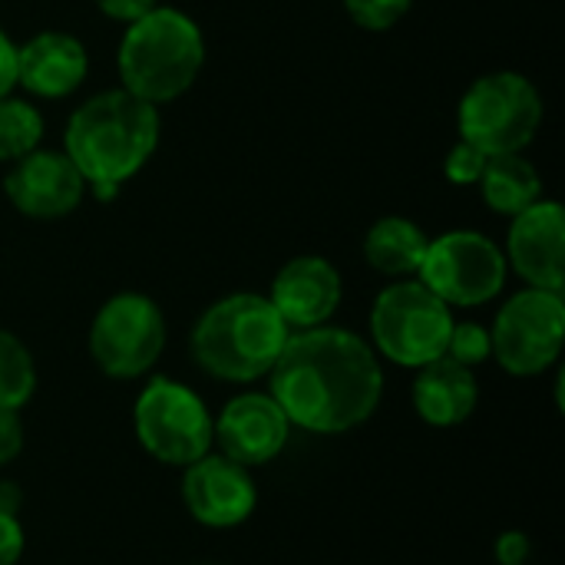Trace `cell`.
I'll return each mask as SVG.
<instances>
[{"mask_svg": "<svg viewBox=\"0 0 565 565\" xmlns=\"http://www.w3.org/2000/svg\"><path fill=\"white\" fill-rule=\"evenodd\" d=\"M3 195L20 215L36 222H56L83 205L86 179L66 152L33 149L30 156L10 162Z\"/></svg>", "mask_w": 565, "mask_h": 565, "instance_id": "4fadbf2b", "label": "cell"}, {"mask_svg": "<svg viewBox=\"0 0 565 565\" xmlns=\"http://www.w3.org/2000/svg\"><path fill=\"white\" fill-rule=\"evenodd\" d=\"M480 195L497 215H520L533 202L543 199V175L523 152H503L487 156L483 175H480Z\"/></svg>", "mask_w": 565, "mask_h": 565, "instance_id": "d6986e66", "label": "cell"}, {"mask_svg": "<svg viewBox=\"0 0 565 565\" xmlns=\"http://www.w3.org/2000/svg\"><path fill=\"white\" fill-rule=\"evenodd\" d=\"M510 268L503 248L473 228H454L430 238L417 281L447 308H483L507 288Z\"/></svg>", "mask_w": 565, "mask_h": 565, "instance_id": "30bf717a", "label": "cell"}, {"mask_svg": "<svg viewBox=\"0 0 565 565\" xmlns=\"http://www.w3.org/2000/svg\"><path fill=\"white\" fill-rule=\"evenodd\" d=\"M166 315L142 291L106 298L89 324V358L113 381L146 377L166 351Z\"/></svg>", "mask_w": 565, "mask_h": 565, "instance_id": "ba28073f", "label": "cell"}, {"mask_svg": "<svg viewBox=\"0 0 565 565\" xmlns=\"http://www.w3.org/2000/svg\"><path fill=\"white\" fill-rule=\"evenodd\" d=\"M507 268H513L526 288H565V212L556 199H540L510 218Z\"/></svg>", "mask_w": 565, "mask_h": 565, "instance_id": "5bb4252c", "label": "cell"}, {"mask_svg": "<svg viewBox=\"0 0 565 565\" xmlns=\"http://www.w3.org/2000/svg\"><path fill=\"white\" fill-rule=\"evenodd\" d=\"M93 3L99 7L103 17H109L116 23H132L159 7V0H93Z\"/></svg>", "mask_w": 565, "mask_h": 565, "instance_id": "83f0119b", "label": "cell"}, {"mask_svg": "<svg viewBox=\"0 0 565 565\" xmlns=\"http://www.w3.org/2000/svg\"><path fill=\"white\" fill-rule=\"evenodd\" d=\"M132 434L162 467L185 470L215 450V417L205 401L175 377H149L132 404Z\"/></svg>", "mask_w": 565, "mask_h": 565, "instance_id": "52a82bcc", "label": "cell"}, {"mask_svg": "<svg viewBox=\"0 0 565 565\" xmlns=\"http://www.w3.org/2000/svg\"><path fill=\"white\" fill-rule=\"evenodd\" d=\"M291 430V420L268 391H245L215 414V450L255 470L285 454Z\"/></svg>", "mask_w": 565, "mask_h": 565, "instance_id": "7c38bea8", "label": "cell"}, {"mask_svg": "<svg viewBox=\"0 0 565 565\" xmlns=\"http://www.w3.org/2000/svg\"><path fill=\"white\" fill-rule=\"evenodd\" d=\"M411 404L427 427H437V430L460 427L473 417L480 404L477 371L450 358H437L417 367V377L411 384Z\"/></svg>", "mask_w": 565, "mask_h": 565, "instance_id": "e0dca14e", "label": "cell"}, {"mask_svg": "<svg viewBox=\"0 0 565 565\" xmlns=\"http://www.w3.org/2000/svg\"><path fill=\"white\" fill-rule=\"evenodd\" d=\"M291 331L268 295L235 291L212 301L189 334L192 364L222 384L265 381L281 358Z\"/></svg>", "mask_w": 565, "mask_h": 565, "instance_id": "3957f363", "label": "cell"}, {"mask_svg": "<svg viewBox=\"0 0 565 565\" xmlns=\"http://www.w3.org/2000/svg\"><path fill=\"white\" fill-rule=\"evenodd\" d=\"M182 507L205 530H235L252 520L258 487L252 470L209 450L182 470Z\"/></svg>", "mask_w": 565, "mask_h": 565, "instance_id": "8fae6325", "label": "cell"}, {"mask_svg": "<svg viewBox=\"0 0 565 565\" xmlns=\"http://www.w3.org/2000/svg\"><path fill=\"white\" fill-rule=\"evenodd\" d=\"M26 550V533L20 516L0 513V565H17Z\"/></svg>", "mask_w": 565, "mask_h": 565, "instance_id": "4316f807", "label": "cell"}, {"mask_svg": "<svg viewBox=\"0 0 565 565\" xmlns=\"http://www.w3.org/2000/svg\"><path fill=\"white\" fill-rule=\"evenodd\" d=\"M23 440H26V430H23L20 411L0 407V467L13 463L23 454Z\"/></svg>", "mask_w": 565, "mask_h": 565, "instance_id": "484cf974", "label": "cell"}, {"mask_svg": "<svg viewBox=\"0 0 565 565\" xmlns=\"http://www.w3.org/2000/svg\"><path fill=\"white\" fill-rule=\"evenodd\" d=\"M493 361L513 377H540L559 364L565 348L563 291L523 288L503 301L490 324Z\"/></svg>", "mask_w": 565, "mask_h": 565, "instance_id": "9c48e42d", "label": "cell"}, {"mask_svg": "<svg viewBox=\"0 0 565 565\" xmlns=\"http://www.w3.org/2000/svg\"><path fill=\"white\" fill-rule=\"evenodd\" d=\"M43 142V116L33 103L20 96L0 99V162H17L40 149Z\"/></svg>", "mask_w": 565, "mask_h": 565, "instance_id": "44dd1931", "label": "cell"}, {"mask_svg": "<svg viewBox=\"0 0 565 565\" xmlns=\"http://www.w3.org/2000/svg\"><path fill=\"white\" fill-rule=\"evenodd\" d=\"M159 106L129 89H103L79 103L63 132V152L89 182L119 185L146 169L159 149Z\"/></svg>", "mask_w": 565, "mask_h": 565, "instance_id": "7a4b0ae2", "label": "cell"}, {"mask_svg": "<svg viewBox=\"0 0 565 565\" xmlns=\"http://www.w3.org/2000/svg\"><path fill=\"white\" fill-rule=\"evenodd\" d=\"M497 565H530L533 559V540L523 530H503L493 543Z\"/></svg>", "mask_w": 565, "mask_h": 565, "instance_id": "d4e9b609", "label": "cell"}, {"mask_svg": "<svg viewBox=\"0 0 565 565\" xmlns=\"http://www.w3.org/2000/svg\"><path fill=\"white\" fill-rule=\"evenodd\" d=\"M36 394V361L30 348L7 328H0V407L23 411Z\"/></svg>", "mask_w": 565, "mask_h": 565, "instance_id": "ffe728a7", "label": "cell"}, {"mask_svg": "<svg viewBox=\"0 0 565 565\" xmlns=\"http://www.w3.org/2000/svg\"><path fill=\"white\" fill-rule=\"evenodd\" d=\"M454 321V308H447L424 281L397 278L371 305L367 344L377 358L417 371L447 354Z\"/></svg>", "mask_w": 565, "mask_h": 565, "instance_id": "5b68a950", "label": "cell"}, {"mask_svg": "<svg viewBox=\"0 0 565 565\" xmlns=\"http://www.w3.org/2000/svg\"><path fill=\"white\" fill-rule=\"evenodd\" d=\"M20 507H23V493L17 483H0V513H13L20 516Z\"/></svg>", "mask_w": 565, "mask_h": 565, "instance_id": "f546056e", "label": "cell"}, {"mask_svg": "<svg viewBox=\"0 0 565 565\" xmlns=\"http://www.w3.org/2000/svg\"><path fill=\"white\" fill-rule=\"evenodd\" d=\"M543 93L516 70H497L467 86L457 106L460 139L487 156L523 152L543 126Z\"/></svg>", "mask_w": 565, "mask_h": 565, "instance_id": "8992f818", "label": "cell"}, {"mask_svg": "<svg viewBox=\"0 0 565 565\" xmlns=\"http://www.w3.org/2000/svg\"><path fill=\"white\" fill-rule=\"evenodd\" d=\"M341 3H344L348 17L371 33H384V30L397 26L414 7V0H341Z\"/></svg>", "mask_w": 565, "mask_h": 565, "instance_id": "603a6c76", "label": "cell"}, {"mask_svg": "<svg viewBox=\"0 0 565 565\" xmlns=\"http://www.w3.org/2000/svg\"><path fill=\"white\" fill-rule=\"evenodd\" d=\"M205 63V36L202 26L175 10V7H156L146 17L126 23V33L116 50V70L122 79V89L132 96L166 106L179 96H185Z\"/></svg>", "mask_w": 565, "mask_h": 565, "instance_id": "277c9868", "label": "cell"}, {"mask_svg": "<svg viewBox=\"0 0 565 565\" xmlns=\"http://www.w3.org/2000/svg\"><path fill=\"white\" fill-rule=\"evenodd\" d=\"M344 298L341 271L324 255H295L278 268L268 288V301L288 324V331H311L331 324Z\"/></svg>", "mask_w": 565, "mask_h": 565, "instance_id": "9a60e30c", "label": "cell"}, {"mask_svg": "<svg viewBox=\"0 0 565 565\" xmlns=\"http://www.w3.org/2000/svg\"><path fill=\"white\" fill-rule=\"evenodd\" d=\"M268 394L295 430L338 437L364 427L384 401V367L374 348L334 324L291 331L268 374Z\"/></svg>", "mask_w": 565, "mask_h": 565, "instance_id": "6da1fadb", "label": "cell"}, {"mask_svg": "<svg viewBox=\"0 0 565 565\" xmlns=\"http://www.w3.org/2000/svg\"><path fill=\"white\" fill-rule=\"evenodd\" d=\"M89 53L79 36L66 30H43L17 46V86L40 99H63L83 86Z\"/></svg>", "mask_w": 565, "mask_h": 565, "instance_id": "2e32d148", "label": "cell"}, {"mask_svg": "<svg viewBox=\"0 0 565 565\" xmlns=\"http://www.w3.org/2000/svg\"><path fill=\"white\" fill-rule=\"evenodd\" d=\"M430 235L404 218V215H384L377 218L364 235V262L384 275V278H417L424 255H427Z\"/></svg>", "mask_w": 565, "mask_h": 565, "instance_id": "ac0fdd59", "label": "cell"}, {"mask_svg": "<svg viewBox=\"0 0 565 565\" xmlns=\"http://www.w3.org/2000/svg\"><path fill=\"white\" fill-rule=\"evenodd\" d=\"M450 361L477 371L480 364L493 361V341H490V328L480 321H454L450 338H447V354Z\"/></svg>", "mask_w": 565, "mask_h": 565, "instance_id": "7402d4cb", "label": "cell"}, {"mask_svg": "<svg viewBox=\"0 0 565 565\" xmlns=\"http://www.w3.org/2000/svg\"><path fill=\"white\" fill-rule=\"evenodd\" d=\"M487 166V152L477 149L473 142L460 139L457 146H450L447 159H444V175L454 185H477Z\"/></svg>", "mask_w": 565, "mask_h": 565, "instance_id": "cb8c5ba5", "label": "cell"}, {"mask_svg": "<svg viewBox=\"0 0 565 565\" xmlns=\"http://www.w3.org/2000/svg\"><path fill=\"white\" fill-rule=\"evenodd\" d=\"M17 86V43L0 26V99L10 96Z\"/></svg>", "mask_w": 565, "mask_h": 565, "instance_id": "f1b7e54d", "label": "cell"}]
</instances>
